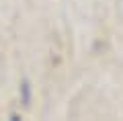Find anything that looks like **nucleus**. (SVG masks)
<instances>
[{"instance_id":"nucleus-1","label":"nucleus","mask_w":123,"mask_h":121,"mask_svg":"<svg viewBox=\"0 0 123 121\" xmlns=\"http://www.w3.org/2000/svg\"><path fill=\"white\" fill-rule=\"evenodd\" d=\"M21 96H23V103L29 105V101H31V84L27 82V80L21 84Z\"/></svg>"}]
</instances>
